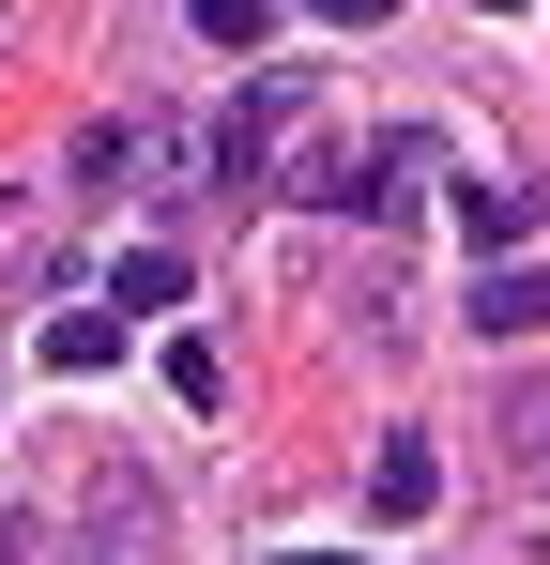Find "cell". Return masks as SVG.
<instances>
[{
	"label": "cell",
	"mask_w": 550,
	"mask_h": 565,
	"mask_svg": "<svg viewBox=\"0 0 550 565\" xmlns=\"http://www.w3.org/2000/svg\"><path fill=\"white\" fill-rule=\"evenodd\" d=\"M429 504H444V459H429L413 428H382V459H367V520H382V535H413Z\"/></svg>",
	"instance_id": "1"
},
{
	"label": "cell",
	"mask_w": 550,
	"mask_h": 565,
	"mask_svg": "<svg viewBox=\"0 0 550 565\" xmlns=\"http://www.w3.org/2000/svg\"><path fill=\"white\" fill-rule=\"evenodd\" d=\"M275 122H290V77H261V93H245L230 122H214V184H230V199L261 184V138H275Z\"/></svg>",
	"instance_id": "2"
},
{
	"label": "cell",
	"mask_w": 550,
	"mask_h": 565,
	"mask_svg": "<svg viewBox=\"0 0 550 565\" xmlns=\"http://www.w3.org/2000/svg\"><path fill=\"white\" fill-rule=\"evenodd\" d=\"M550 321V276L536 260H489V276H474V337H536Z\"/></svg>",
	"instance_id": "3"
},
{
	"label": "cell",
	"mask_w": 550,
	"mask_h": 565,
	"mask_svg": "<svg viewBox=\"0 0 550 565\" xmlns=\"http://www.w3.org/2000/svg\"><path fill=\"white\" fill-rule=\"evenodd\" d=\"M520 230H536V184H489V169L458 184V245H489V260H505Z\"/></svg>",
	"instance_id": "4"
},
{
	"label": "cell",
	"mask_w": 550,
	"mask_h": 565,
	"mask_svg": "<svg viewBox=\"0 0 550 565\" xmlns=\"http://www.w3.org/2000/svg\"><path fill=\"white\" fill-rule=\"evenodd\" d=\"M413 184H429V138H367V169H352V214H413Z\"/></svg>",
	"instance_id": "5"
},
{
	"label": "cell",
	"mask_w": 550,
	"mask_h": 565,
	"mask_svg": "<svg viewBox=\"0 0 550 565\" xmlns=\"http://www.w3.org/2000/svg\"><path fill=\"white\" fill-rule=\"evenodd\" d=\"M107 352H123V306H62V321H46V367L62 382H92Z\"/></svg>",
	"instance_id": "6"
},
{
	"label": "cell",
	"mask_w": 550,
	"mask_h": 565,
	"mask_svg": "<svg viewBox=\"0 0 550 565\" xmlns=\"http://www.w3.org/2000/svg\"><path fill=\"white\" fill-rule=\"evenodd\" d=\"M107 306H183V260L169 245H123V260H107Z\"/></svg>",
	"instance_id": "7"
},
{
	"label": "cell",
	"mask_w": 550,
	"mask_h": 565,
	"mask_svg": "<svg viewBox=\"0 0 550 565\" xmlns=\"http://www.w3.org/2000/svg\"><path fill=\"white\" fill-rule=\"evenodd\" d=\"M169 397H183V413H214V397H230V367H214V337H169Z\"/></svg>",
	"instance_id": "8"
},
{
	"label": "cell",
	"mask_w": 550,
	"mask_h": 565,
	"mask_svg": "<svg viewBox=\"0 0 550 565\" xmlns=\"http://www.w3.org/2000/svg\"><path fill=\"white\" fill-rule=\"evenodd\" d=\"M199 31H214V46L245 62V46H275V0H199Z\"/></svg>",
	"instance_id": "9"
},
{
	"label": "cell",
	"mask_w": 550,
	"mask_h": 565,
	"mask_svg": "<svg viewBox=\"0 0 550 565\" xmlns=\"http://www.w3.org/2000/svg\"><path fill=\"white\" fill-rule=\"evenodd\" d=\"M306 15H321V31H382V0H306Z\"/></svg>",
	"instance_id": "10"
},
{
	"label": "cell",
	"mask_w": 550,
	"mask_h": 565,
	"mask_svg": "<svg viewBox=\"0 0 550 565\" xmlns=\"http://www.w3.org/2000/svg\"><path fill=\"white\" fill-rule=\"evenodd\" d=\"M290 565H367V551H290Z\"/></svg>",
	"instance_id": "11"
},
{
	"label": "cell",
	"mask_w": 550,
	"mask_h": 565,
	"mask_svg": "<svg viewBox=\"0 0 550 565\" xmlns=\"http://www.w3.org/2000/svg\"><path fill=\"white\" fill-rule=\"evenodd\" d=\"M489 15H520V0H489Z\"/></svg>",
	"instance_id": "12"
}]
</instances>
